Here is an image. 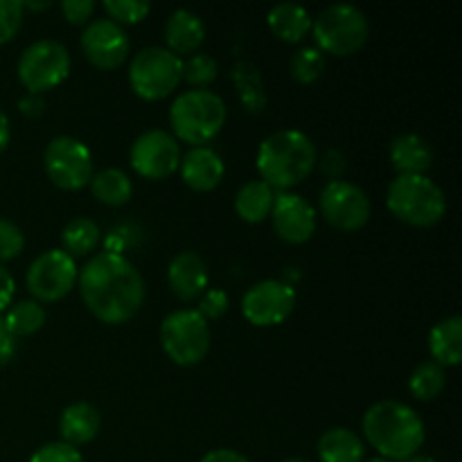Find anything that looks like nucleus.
Here are the masks:
<instances>
[{
  "instance_id": "nucleus-4",
  "label": "nucleus",
  "mask_w": 462,
  "mask_h": 462,
  "mask_svg": "<svg viewBox=\"0 0 462 462\" xmlns=\"http://www.w3.org/2000/svg\"><path fill=\"white\" fill-rule=\"evenodd\" d=\"M224 99L206 88H192L180 93L170 106V122L174 126V138L194 147H206L226 125Z\"/></svg>"
},
{
  "instance_id": "nucleus-48",
  "label": "nucleus",
  "mask_w": 462,
  "mask_h": 462,
  "mask_svg": "<svg viewBox=\"0 0 462 462\" xmlns=\"http://www.w3.org/2000/svg\"><path fill=\"white\" fill-rule=\"evenodd\" d=\"M282 462H310V460H302V458H289V460H282Z\"/></svg>"
},
{
  "instance_id": "nucleus-7",
  "label": "nucleus",
  "mask_w": 462,
  "mask_h": 462,
  "mask_svg": "<svg viewBox=\"0 0 462 462\" xmlns=\"http://www.w3.org/2000/svg\"><path fill=\"white\" fill-rule=\"evenodd\" d=\"M183 79V59L167 48H143L129 66L131 88L143 99H162Z\"/></svg>"
},
{
  "instance_id": "nucleus-14",
  "label": "nucleus",
  "mask_w": 462,
  "mask_h": 462,
  "mask_svg": "<svg viewBox=\"0 0 462 462\" xmlns=\"http://www.w3.org/2000/svg\"><path fill=\"white\" fill-rule=\"evenodd\" d=\"M296 307V291L282 280H262L253 284L242 300V314L257 328H271L289 319Z\"/></svg>"
},
{
  "instance_id": "nucleus-21",
  "label": "nucleus",
  "mask_w": 462,
  "mask_h": 462,
  "mask_svg": "<svg viewBox=\"0 0 462 462\" xmlns=\"http://www.w3.org/2000/svg\"><path fill=\"white\" fill-rule=\"evenodd\" d=\"M391 162L400 174H424L433 165V149L422 135H397L391 144Z\"/></svg>"
},
{
  "instance_id": "nucleus-6",
  "label": "nucleus",
  "mask_w": 462,
  "mask_h": 462,
  "mask_svg": "<svg viewBox=\"0 0 462 462\" xmlns=\"http://www.w3.org/2000/svg\"><path fill=\"white\" fill-rule=\"evenodd\" d=\"M311 32L320 52L347 57L368 41L370 25L365 14L350 3L329 5L311 23Z\"/></svg>"
},
{
  "instance_id": "nucleus-38",
  "label": "nucleus",
  "mask_w": 462,
  "mask_h": 462,
  "mask_svg": "<svg viewBox=\"0 0 462 462\" xmlns=\"http://www.w3.org/2000/svg\"><path fill=\"white\" fill-rule=\"evenodd\" d=\"M61 12L63 16L70 23H75V25H84V23H88L90 16H93L95 3L93 0H63Z\"/></svg>"
},
{
  "instance_id": "nucleus-13",
  "label": "nucleus",
  "mask_w": 462,
  "mask_h": 462,
  "mask_svg": "<svg viewBox=\"0 0 462 462\" xmlns=\"http://www.w3.org/2000/svg\"><path fill=\"white\" fill-rule=\"evenodd\" d=\"M131 167L152 180L167 179L180 165L179 140L162 129H149L131 144Z\"/></svg>"
},
{
  "instance_id": "nucleus-36",
  "label": "nucleus",
  "mask_w": 462,
  "mask_h": 462,
  "mask_svg": "<svg viewBox=\"0 0 462 462\" xmlns=\"http://www.w3.org/2000/svg\"><path fill=\"white\" fill-rule=\"evenodd\" d=\"M30 462H84L77 447L66 445V442H48L34 451Z\"/></svg>"
},
{
  "instance_id": "nucleus-34",
  "label": "nucleus",
  "mask_w": 462,
  "mask_h": 462,
  "mask_svg": "<svg viewBox=\"0 0 462 462\" xmlns=\"http://www.w3.org/2000/svg\"><path fill=\"white\" fill-rule=\"evenodd\" d=\"M25 246V235L9 219L0 217V262L14 260Z\"/></svg>"
},
{
  "instance_id": "nucleus-28",
  "label": "nucleus",
  "mask_w": 462,
  "mask_h": 462,
  "mask_svg": "<svg viewBox=\"0 0 462 462\" xmlns=\"http://www.w3.org/2000/svg\"><path fill=\"white\" fill-rule=\"evenodd\" d=\"M90 189H93L95 199L106 206H122L134 194V185L131 179L117 167H108V170L97 171L90 179Z\"/></svg>"
},
{
  "instance_id": "nucleus-29",
  "label": "nucleus",
  "mask_w": 462,
  "mask_h": 462,
  "mask_svg": "<svg viewBox=\"0 0 462 462\" xmlns=\"http://www.w3.org/2000/svg\"><path fill=\"white\" fill-rule=\"evenodd\" d=\"M3 319L14 338L30 337L45 325V310L36 300H21L9 307Z\"/></svg>"
},
{
  "instance_id": "nucleus-39",
  "label": "nucleus",
  "mask_w": 462,
  "mask_h": 462,
  "mask_svg": "<svg viewBox=\"0 0 462 462\" xmlns=\"http://www.w3.org/2000/svg\"><path fill=\"white\" fill-rule=\"evenodd\" d=\"M14 355H16V338L12 337V332L5 325V319L0 316V365L12 361Z\"/></svg>"
},
{
  "instance_id": "nucleus-45",
  "label": "nucleus",
  "mask_w": 462,
  "mask_h": 462,
  "mask_svg": "<svg viewBox=\"0 0 462 462\" xmlns=\"http://www.w3.org/2000/svg\"><path fill=\"white\" fill-rule=\"evenodd\" d=\"M21 7L23 9H34V12H41V9H50L52 7V3H50V0H43V3H21Z\"/></svg>"
},
{
  "instance_id": "nucleus-1",
  "label": "nucleus",
  "mask_w": 462,
  "mask_h": 462,
  "mask_svg": "<svg viewBox=\"0 0 462 462\" xmlns=\"http://www.w3.org/2000/svg\"><path fill=\"white\" fill-rule=\"evenodd\" d=\"M79 291L86 307L102 323L120 325L134 319L144 300V280L122 253H99L79 271Z\"/></svg>"
},
{
  "instance_id": "nucleus-12",
  "label": "nucleus",
  "mask_w": 462,
  "mask_h": 462,
  "mask_svg": "<svg viewBox=\"0 0 462 462\" xmlns=\"http://www.w3.org/2000/svg\"><path fill=\"white\" fill-rule=\"evenodd\" d=\"M320 212L338 230H359L370 219V199L350 180H329L320 192Z\"/></svg>"
},
{
  "instance_id": "nucleus-32",
  "label": "nucleus",
  "mask_w": 462,
  "mask_h": 462,
  "mask_svg": "<svg viewBox=\"0 0 462 462\" xmlns=\"http://www.w3.org/2000/svg\"><path fill=\"white\" fill-rule=\"evenodd\" d=\"M217 72H219V66H217V61L210 54H194V57L183 61V79L188 84L199 86V88L215 81Z\"/></svg>"
},
{
  "instance_id": "nucleus-30",
  "label": "nucleus",
  "mask_w": 462,
  "mask_h": 462,
  "mask_svg": "<svg viewBox=\"0 0 462 462\" xmlns=\"http://www.w3.org/2000/svg\"><path fill=\"white\" fill-rule=\"evenodd\" d=\"M447 386V373L442 365H438L436 361H424L418 368L413 370L409 379V388L418 400L429 402L436 400Z\"/></svg>"
},
{
  "instance_id": "nucleus-10",
  "label": "nucleus",
  "mask_w": 462,
  "mask_h": 462,
  "mask_svg": "<svg viewBox=\"0 0 462 462\" xmlns=\"http://www.w3.org/2000/svg\"><path fill=\"white\" fill-rule=\"evenodd\" d=\"M45 171L61 189H81L93 179V153L72 135H57L45 147Z\"/></svg>"
},
{
  "instance_id": "nucleus-33",
  "label": "nucleus",
  "mask_w": 462,
  "mask_h": 462,
  "mask_svg": "<svg viewBox=\"0 0 462 462\" xmlns=\"http://www.w3.org/2000/svg\"><path fill=\"white\" fill-rule=\"evenodd\" d=\"M104 9L113 23L122 25V23H140L143 18H147L152 5L147 0H106Z\"/></svg>"
},
{
  "instance_id": "nucleus-31",
  "label": "nucleus",
  "mask_w": 462,
  "mask_h": 462,
  "mask_svg": "<svg viewBox=\"0 0 462 462\" xmlns=\"http://www.w3.org/2000/svg\"><path fill=\"white\" fill-rule=\"evenodd\" d=\"M325 72V54L319 48H300L291 57V75L300 84H311Z\"/></svg>"
},
{
  "instance_id": "nucleus-15",
  "label": "nucleus",
  "mask_w": 462,
  "mask_h": 462,
  "mask_svg": "<svg viewBox=\"0 0 462 462\" xmlns=\"http://www.w3.org/2000/svg\"><path fill=\"white\" fill-rule=\"evenodd\" d=\"M129 36L125 27L113 23L111 18H97L88 23L81 34V50L93 66L102 70H116L125 63L129 54Z\"/></svg>"
},
{
  "instance_id": "nucleus-26",
  "label": "nucleus",
  "mask_w": 462,
  "mask_h": 462,
  "mask_svg": "<svg viewBox=\"0 0 462 462\" xmlns=\"http://www.w3.org/2000/svg\"><path fill=\"white\" fill-rule=\"evenodd\" d=\"M233 81L237 95L248 113H260L266 108V88L260 70L248 61H237L233 66Z\"/></svg>"
},
{
  "instance_id": "nucleus-43",
  "label": "nucleus",
  "mask_w": 462,
  "mask_h": 462,
  "mask_svg": "<svg viewBox=\"0 0 462 462\" xmlns=\"http://www.w3.org/2000/svg\"><path fill=\"white\" fill-rule=\"evenodd\" d=\"M41 108H43V102H41L36 95H27V97L21 99V111L25 113V116H39Z\"/></svg>"
},
{
  "instance_id": "nucleus-16",
  "label": "nucleus",
  "mask_w": 462,
  "mask_h": 462,
  "mask_svg": "<svg viewBox=\"0 0 462 462\" xmlns=\"http://www.w3.org/2000/svg\"><path fill=\"white\" fill-rule=\"evenodd\" d=\"M271 219L280 239L289 244H302L316 230V208L300 194L280 192L275 194Z\"/></svg>"
},
{
  "instance_id": "nucleus-46",
  "label": "nucleus",
  "mask_w": 462,
  "mask_h": 462,
  "mask_svg": "<svg viewBox=\"0 0 462 462\" xmlns=\"http://www.w3.org/2000/svg\"><path fill=\"white\" fill-rule=\"evenodd\" d=\"M404 462H438V460L431 458V456H420V454H415V456H411V458L404 460Z\"/></svg>"
},
{
  "instance_id": "nucleus-40",
  "label": "nucleus",
  "mask_w": 462,
  "mask_h": 462,
  "mask_svg": "<svg viewBox=\"0 0 462 462\" xmlns=\"http://www.w3.org/2000/svg\"><path fill=\"white\" fill-rule=\"evenodd\" d=\"M14 291H16V282H14L12 273L5 266H0V311L12 305Z\"/></svg>"
},
{
  "instance_id": "nucleus-3",
  "label": "nucleus",
  "mask_w": 462,
  "mask_h": 462,
  "mask_svg": "<svg viewBox=\"0 0 462 462\" xmlns=\"http://www.w3.org/2000/svg\"><path fill=\"white\" fill-rule=\"evenodd\" d=\"M319 152L314 140L298 129H282L262 140L257 149V171L271 188L289 189L314 171Z\"/></svg>"
},
{
  "instance_id": "nucleus-42",
  "label": "nucleus",
  "mask_w": 462,
  "mask_h": 462,
  "mask_svg": "<svg viewBox=\"0 0 462 462\" xmlns=\"http://www.w3.org/2000/svg\"><path fill=\"white\" fill-rule=\"evenodd\" d=\"M199 462H251L246 458V456H242L239 451H233V449H215L210 451V454L203 456Z\"/></svg>"
},
{
  "instance_id": "nucleus-47",
  "label": "nucleus",
  "mask_w": 462,
  "mask_h": 462,
  "mask_svg": "<svg viewBox=\"0 0 462 462\" xmlns=\"http://www.w3.org/2000/svg\"><path fill=\"white\" fill-rule=\"evenodd\" d=\"M365 462H393V460H386V458H382V456H379V458H373V460H365Z\"/></svg>"
},
{
  "instance_id": "nucleus-20",
  "label": "nucleus",
  "mask_w": 462,
  "mask_h": 462,
  "mask_svg": "<svg viewBox=\"0 0 462 462\" xmlns=\"http://www.w3.org/2000/svg\"><path fill=\"white\" fill-rule=\"evenodd\" d=\"M102 424V415L88 402H77L63 409L61 420H59V433H61L66 445H86L93 440Z\"/></svg>"
},
{
  "instance_id": "nucleus-37",
  "label": "nucleus",
  "mask_w": 462,
  "mask_h": 462,
  "mask_svg": "<svg viewBox=\"0 0 462 462\" xmlns=\"http://www.w3.org/2000/svg\"><path fill=\"white\" fill-rule=\"evenodd\" d=\"M228 293L224 291V289H206L201 296V302H199V314L203 316V319H221V316L228 311Z\"/></svg>"
},
{
  "instance_id": "nucleus-2",
  "label": "nucleus",
  "mask_w": 462,
  "mask_h": 462,
  "mask_svg": "<svg viewBox=\"0 0 462 462\" xmlns=\"http://www.w3.org/2000/svg\"><path fill=\"white\" fill-rule=\"evenodd\" d=\"M364 433L370 445L386 460H409L418 454L427 438L420 415L402 402L383 400L364 415Z\"/></svg>"
},
{
  "instance_id": "nucleus-19",
  "label": "nucleus",
  "mask_w": 462,
  "mask_h": 462,
  "mask_svg": "<svg viewBox=\"0 0 462 462\" xmlns=\"http://www.w3.org/2000/svg\"><path fill=\"white\" fill-rule=\"evenodd\" d=\"M206 39V25L192 9H174L165 23L167 50L179 54H189L199 48Z\"/></svg>"
},
{
  "instance_id": "nucleus-17",
  "label": "nucleus",
  "mask_w": 462,
  "mask_h": 462,
  "mask_svg": "<svg viewBox=\"0 0 462 462\" xmlns=\"http://www.w3.org/2000/svg\"><path fill=\"white\" fill-rule=\"evenodd\" d=\"M167 280H170V289L176 298L185 302L194 300V298L203 296V291L208 289V266L199 253L183 251L170 262Z\"/></svg>"
},
{
  "instance_id": "nucleus-23",
  "label": "nucleus",
  "mask_w": 462,
  "mask_h": 462,
  "mask_svg": "<svg viewBox=\"0 0 462 462\" xmlns=\"http://www.w3.org/2000/svg\"><path fill=\"white\" fill-rule=\"evenodd\" d=\"M269 27L280 41H287V43H298V41L305 39L311 32V23L314 18L310 16L302 5L298 3H278L269 12Z\"/></svg>"
},
{
  "instance_id": "nucleus-44",
  "label": "nucleus",
  "mask_w": 462,
  "mask_h": 462,
  "mask_svg": "<svg viewBox=\"0 0 462 462\" xmlns=\"http://www.w3.org/2000/svg\"><path fill=\"white\" fill-rule=\"evenodd\" d=\"M9 138H12V126H9L7 116L0 108V152H5V147L9 144Z\"/></svg>"
},
{
  "instance_id": "nucleus-5",
  "label": "nucleus",
  "mask_w": 462,
  "mask_h": 462,
  "mask_svg": "<svg viewBox=\"0 0 462 462\" xmlns=\"http://www.w3.org/2000/svg\"><path fill=\"white\" fill-rule=\"evenodd\" d=\"M386 206L409 226H433L445 217L447 197L427 174H400L388 185Z\"/></svg>"
},
{
  "instance_id": "nucleus-11",
  "label": "nucleus",
  "mask_w": 462,
  "mask_h": 462,
  "mask_svg": "<svg viewBox=\"0 0 462 462\" xmlns=\"http://www.w3.org/2000/svg\"><path fill=\"white\" fill-rule=\"evenodd\" d=\"M79 269L77 262L61 248H52L36 257L27 269V289L36 300L57 302L63 296L70 293V289L77 284Z\"/></svg>"
},
{
  "instance_id": "nucleus-41",
  "label": "nucleus",
  "mask_w": 462,
  "mask_h": 462,
  "mask_svg": "<svg viewBox=\"0 0 462 462\" xmlns=\"http://www.w3.org/2000/svg\"><path fill=\"white\" fill-rule=\"evenodd\" d=\"M343 167H346V161H343L341 152H337V149H329L323 158V170L332 176V180H337L338 176H341Z\"/></svg>"
},
{
  "instance_id": "nucleus-27",
  "label": "nucleus",
  "mask_w": 462,
  "mask_h": 462,
  "mask_svg": "<svg viewBox=\"0 0 462 462\" xmlns=\"http://www.w3.org/2000/svg\"><path fill=\"white\" fill-rule=\"evenodd\" d=\"M99 239H102V233H99V226L93 219H88V217H75L61 230V251L68 253L72 260L75 257H84L90 251H95Z\"/></svg>"
},
{
  "instance_id": "nucleus-9",
  "label": "nucleus",
  "mask_w": 462,
  "mask_h": 462,
  "mask_svg": "<svg viewBox=\"0 0 462 462\" xmlns=\"http://www.w3.org/2000/svg\"><path fill=\"white\" fill-rule=\"evenodd\" d=\"M70 72V52L54 39L34 41L18 59V79L32 95L52 90Z\"/></svg>"
},
{
  "instance_id": "nucleus-8",
  "label": "nucleus",
  "mask_w": 462,
  "mask_h": 462,
  "mask_svg": "<svg viewBox=\"0 0 462 462\" xmlns=\"http://www.w3.org/2000/svg\"><path fill=\"white\" fill-rule=\"evenodd\" d=\"M162 350L174 364L197 365L210 350V325L197 310H179L161 325Z\"/></svg>"
},
{
  "instance_id": "nucleus-25",
  "label": "nucleus",
  "mask_w": 462,
  "mask_h": 462,
  "mask_svg": "<svg viewBox=\"0 0 462 462\" xmlns=\"http://www.w3.org/2000/svg\"><path fill=\"white\" fill-rule=\"evenodd\" d=\"M364 442L350 429H329L319 440V456L323 462H361Z\"/></svg>"
},
{
  "instance_id": "nucleus-18",
  "label": "nucleus",
  "mask_w": 462,
  "mask_h": 462,
  "mask_svg": "<svg viewBox=\"0 0 462 462\" xmlns=\"http://www.w3.org/2000/svg\"><path fill=\"white\" fill-rule=\"evenodd\" d=\"M180 176L197 192H210L221 183L226 165L219 153L210 147H192L180 158Z\"/></svg>"
},
{
  "instance_id": "nucleus-22",
  "label": "nucleus",
  "mask_w": 462,
  "mask_h": 462,
  "mask_svg": "<svg viewBox=\"0 0 462 462\" xmlns=\"http://www.w3.org/2000/svg\"><path fill=\"white\" fill-rule=\"evenodd\" d=\"M429 350H431L433 361L442 368L447 365H458L462 361V319L460 316H449L433 325L429 334Z\"/></svg>"
},
{
  "instance_id": "nucleus-24",
  "label": "nucleus",
  "mask_w": 462,
  "mask_h": 462,
  "mask_svg": "<svg viewBox=\"0 0 462 462\" xmlns=\"http://www.w3.org/2000/svg\"><path fill=\"white\" fill-rule=\"evenodd\" d=\"M275 189L266 185L264 180H248L239 188L237 197H235V210L248 224H260L273 210Z\"/></svg>"
},
{
  "instance_id": "nucleus-35",
  "label": "nucleus",
  "mask_w": 462,
  "mask_h": 462,
  "mask_svg": "<svg viewBox=\"0 0 462 462\" xmlns=\"http://www.w3.org/2000/svg\"><path fill=\"white\" fill-rule=\"evenodd\" d=\"M23 25V7L18 0H0V45L12 41Z\"/></svg>"
}]
</instances>
